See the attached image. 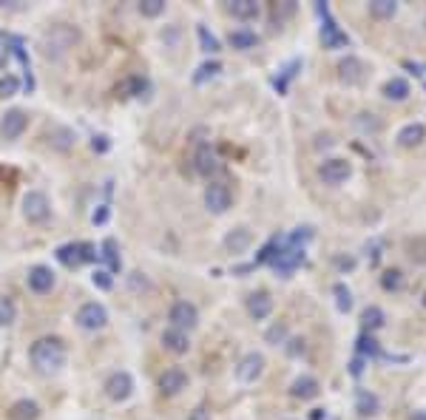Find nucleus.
<instances>
[{
  "instance_id": "473e14b6",
  "label": "nucleus",
  "mask_w": 426,
  "mask_h": 420,
  "mask_svg": "<svg viewBox=\"0 0 426 420\" xmlns=\"http://www.w3.org/2000/svg\"><path fill=\"white\" fill-rule=\"evenodd\" d=\"M370 12H373L375 17H392V14L398 12V3H395V0H373V3H370Z\"/></svg>"
},
{
  "instance_id": "f257e3e1",
  "label": "nucleus",
  "mask_w": 426,
  "mask_h": 420,
  "mask_svg": "<svg viewBox=\"0 0 426 420\" xmlns=\"http://www.w3.org/2000/svg\"><path fill=\"white\" fill-rule=\"evenodd\" d=\"M29 358H32L34 369H40V372H57V369L66 364V343L60 338H54V335H46V338L32 343Z\"/></svg>"
},
{
  "instance_id": "e433bc0d",
  "label": "nucleus",
  "mask_w": 426,
  "mask_h": 420,
  "mask_svg": "<svg viewBox=\"0 0 426 420\" xmlns=\"http://www.w3.org/2000/svg\"><path fill=\"white\" fill-rule=\"evenodd\" d=\"M71 140H74V133L68 131V128H57V131H51V145L54 148H60V150H66L68 145H71Z\"/></svg>"
},
{
  "instance_id": "37998d69",
  "label": "nucleus",
  "mask_w": 426,
  "mask_h": 420,
  "mask_svg": "<svg viewBox=\"0 0 426 420\" xmlns=\"http://www.w3.org/2000/svg\"><path fill=\"white\" fill-rule=\"evenodd\" d=\"M293 3H284V6H276L273 9V17H276V21H281V17H287V14H293Z\"/></svg>"
},
{
  "instance_id": "f8f14e48",
  "label": "nucleus",
  "mask_w": 426,
  "mask_h": 420,
  "mask_svg": "<svg viewBox=\"0 0 426 420\" xmlns=\"http://www.w3.org/2000/svg\"><path fill=\"white\" fill-rule=\"evenodd\" d=\"M105 392H108L111 400H128L131 392H134V378L128 372H114L105 380Z\"/></svg>"
},
{
  "instance_id": "393cba45",
  "label": "nucleus",
  "mask_w": 426,
  "mask_h": 420,
  "mask_svg": "<svg viewBox=\"0 0 426 420\" xmlns=\"http://www.w3.org/2000/svg\"><path fill=\"white\" fill-rule=\"evenodd\" d=\"M256 43H259V37H256L253 31H247V29H239V31H234V34H230V46H234V49H239V51L256 49Z\"/></svg>"
},
{
  "instance_id": "a878e982",
  "label": "nucleus",
  "mask_w": 426,
  "mask_h": 420,
  "mask_svg": "<svg viewBox=\"0 0 426 420\" xmlns=\"http://www.w3.org/2000/svg\"><path fill=\"white\" fill-rule=\"evenodd\" d=\"M384 94H386V100H406L410 97V83L401 80V77H392L384 86Z\"/></svg>"
},
{
  "instance_id": "de8ad7c7",
  "label": "nucleus",
  "mask_w": 426,
  "mask_h": 420,
  "mask_svg": "<svg viewBox=\"0 0 426 420\" xmlns=\"http://www.w3.org/2000/svg\"><path fill=\"white\" fill-rule=\"evenodd\" d=\"M190 420H210V417H208V412L197 409V412H193V415H190Z\"/></svg>"
},
{
  "instance_id": "dca6fc26",
  "label": "nucleus",
  "mask_w": 426,
  "mask_h": 420,
  "mask_svg": "<svg viewBox=\"0 0 426 420\" xmlns=\"http://www.w3.org/2000/svg\"><path fill=\"white\" fill-rule=\"evenodd\" d=\"M188 386V375L182 372V369H165L162 375H160V389L165 392V395H177V392H182Z\"/></svg>"
},
{
  "instance_id": "ea45409f",
  "label": "nucleus",
  "mask_w": 426,
  "mask_h": 420,
  "mask_svg": "<svg viewBox=\"0 0 426 420\" xmlns=\"http://www.w3.org/2000/svg\"><path fill=\"white\" fill-rule=\"evenodd\" d=\"M284 338H287V327H284V324H276V327L267 330V343H273V347H279Z\"/></svg>"
},
{
  "instance_id": "f03ea898",
  "label": "nucleus",
  "mask_w": 426,
  "mask_h": 420,
  "mask_svg": "<svg viewBox=\"0 0 426 420\" xmlns=\"http://www.w3.org/2000/svg\"><path fill=\"white\" fill-rule=\"evenodd\" d=\"M77 43V29L71 26H54L51 31H46L43 37V54L49 57V60H60V57L68 54V49H74Z\"/></svg>"
},
{
  "instance_id": "79ce46f5",
  "label": "nucleus",
  "mask_w": 426,
  "mask_h": 420,
  "mask_svg": "<svg viewBox=\"0 0 426 420\" xmlns=\"http://www.w3.org/2000/svg\"><path fill=\"white\" fill-rule=\"evenodd\" d=\"M91 222H94V224H105V222H108V205H100V207H97L94 216H91Z\"/></svg>"
},
{
  "instance_id": "a18cd8bd",
  "label": "nucleus",
  "mask_w": 426,
  "mask_h": 420,
  "mask_svg": "<svg viewBox=\"0 0 426 420\" xmlns=\"http://www.w3.org/2000/svg\"><path fill=\"white\" fill-rule=\"evenodd\" d=\"M361 372H364V358H355L353 364H350V375H353V378H358Z\"/></svg>"
},
{
  "instance_id": "c9c22d12",
  "label": "nucleus",
  "mask_w": 426,
  "mask_h": 420,
  "mask_svg": "<svg viewBox=\"0 0 426 420\" xmlns=\"http://www.w3.org/2000/svg\"><path fill=\"white\" fill-rule=\"evenodd\" d=\"M17 88H21V80H17L14 74H6V77H0V100L14 97Z\"/></svg>"
},
{
  "instance_id": "1a4fd4ad",
  "label": "nucleus",
  "mask_w": 426,
  "mask_h": 420,
  "mask_svg": "<svg viewBox=\"0 0 426 420\" xmlns=\"http://www.w3.org/2000/svg\"><path fill=\"white\" fill-rule=\"evenodd\" d=\"M26 125H29L26 114L21 108H12V111L3 114V120H0V137H3V140H17L26 131Z\"/></svg>"
},
{
  "instance_id": "a19ab883",
  "label": "nucleus",
  "mask_w": 426,
  "mask_h": 420,
  "mask_svg": "<svg viewBox=\"0 0 426 420\" xmlns=\"http://www.w3.org/2000/svg\"><path fill=\"white\" fill-rule=\"evenodd\" d=\"M91 281H94V287H100V290H111V273L108 270H97L94 276H91Z\"/></svg>"
},
{
  "instance_id": "9d476101",
  "label": "nucleus",
  "mask_w": 426,
  "mask_h": 420,
  "mask_svg": "<svg viewBox=\"0 0 426 420\" xmlns=\"http://www.w3.org/2000/svg\"><path fill=\"white\" fill-rule=\"evenodd\" d=\"M262 372H264V358L259 352H247L236 367V378L242 380V384H253Z\"/></svg>"
},
{
  "instance_id": "20e7f679",
  "label": "nucleus",
  "mask_w": 426,
  "mask_h": 420,
  "mask_svg": "<svg viewBox=\"0 0 426 420\" xmlns=\"http://www.w3.org/2000/svg\"><path fill=\"white\" fill-rule=\"evenodd\" d=\"M97 253H94V247L86 244V241H71V244H63V247H57V261L66 264V267H80L86 261H94Z\"/></svg>"
},
{
  "instance_id": "09e8293b",
  "label": "nucleus",
  "mask_w": 426,
  "mask_h": 420,
  "mask_svg": "<svg viewBox=\"0 0 426 420\" xmlns=\"http://www.w3.org/2000/svg\"><path fill=\"white\" fill-rule=\"evenodd\" d=\"M310 417H313V420H321V417H324V409H316V412L310 415Z\"/></svg>"
},
{
  "instance_id": "412c9836",
  "label": "nucleus",
  "mask_w": 426,
  "mask_h": 420,
  "mask_svg": "<svg viewBox=\"0 0 426 420\" xmlns=\"http://www.w3.org/2000/svg\"><path fill=\"white\" fill-rule=\"evenodd\" d=\"M227 12L239 21H253V17H259V3L256 0H234V3H227Z\"/></svg>"
},
{
  "instance_id": "cd10ccee",
  "label": "nucleus",
  "mask_w": 426,
  "mask_h": 420,
  "mask_svg": "<svg viewBox=\"0 0 426 420\" xmlns=\"http://www.w3.org/2000/svg\"><path fill=\"white\" fill-rule=\"evenodd\" d=\"M219 71H222V63H216V60H213V63H202V66L197 68V74H193V83L202 86V83H208V80L216 77Z\"/></svg>"
},
{
  "instance_id": "3c124183",
  "label": "nucleus",
  "mask_w": 426,
  "mask_h": 420,
  "mask_svg": "<svg viewBox=\"0 0 426 420\" xmlns=\"http://www.w3.org/2000/svg\"><path fill=\"white\" fill-rule=\"evenodd\" d=\"M412 420H426V412H415V417Z\"/></svg>"
},
{
  "instance_id": "f704fd0d",
  "label": "nucleus",
  "mask_w": 426,
  "mask_h": 420,
  "mask_svg": "<svg viewBox=\"0 0 426 420\" xmlns=\"http://www.w3.org/2000/svg\"><path fill=\"white\" fill-rule=\"evenodd\" d=\"M148 88V83L142 80V77H128L123 86H120V91L123 94H128V97H140V94Z\"/></svg>"
},
{
  "instance_id": "4c0bfd02",
  "label": "nucleus",
  "mask_w": 426,
  "mask_h": 420,
  "mask_svg": "<svg viewBox=\"0 0 426 420\" xmlns=\"http://www.w3.org/2000/svg\"><path fill=\"white\" fill-rule=\"evenodd\" d=\"M140 12H142V17H160L165 12V0H142Z\"/></svg>"
},
{
  "instance_id": "72a5a7b5",
  "label": "nucleus",
  "mask_w": 426,
  "mask_h": 420,
  "mask_svg": "<svg viewBox=\"0 0 426 420\" xmlns=\"http://www.w3.org/2000/svg\"><path fill=\"white\" fill-rule=\"evenodd\" d=\"M401 284H403L401 270H386V273L381 276V287H384L386 293H395V290H401Z\"/></svg>"
},
{
  "instance_id": "a211bd4d",
  "label": "nucleus",
  "mask_w": 426,
  "mask_h": 420,
  "mask_svg": "<svg viewBox=\"0 0 426 420\" xmlns=\"http://www.w3.org/2000/svg\"><path fill=\"white\" fill-rule=\"evenodd\" d=\"M290 395L299 397V400H313L318 395V380L310 378V375H301L293 380V386H290Z\"/></svg>"
},
{
  "instance_id": "0eeeda50",
  "label": "nucleus",
  "mask_w": 426,
  "mask_h": 420,
  "mask_svg": "<svg viewBox=\"0 0 426 420\" xmlns=\"http://www.w3.org/2000/svg\"><path fill=\"white\" fill-rule=\"evenodd\" d=\"M168 321H171V327L173 330H190V327H197V321H199V313H197V307H193L190 301H177L171 307V313H168Z\"/></svg>"
},
{
  "instance_id": "2eb2a0df",
  "label": "nucleus",
  "mask_w": 426,
  "mask_h": 420,
  "mask_svg": "<svg viewBox=\"0 0 426 420\" xmlns=\"http://www.w3.org/2000/svg\"><path fill=\"white\" fill-rule=\"evenodd\" d=\"M162 347L168 350V352H173V355H185L188 350H190V341H188V332H182V330H165L162 332Z\"/></svg>"
},
{
  "instance_id": "ddd939ff",
  "label": "nucleus",
  "mask_w": 426,
  "mask_h": 420,
  "mask_svg": "<svg viewBox=\"0 0 426 420\" xmlns=\"http://www.w3.org/2000/svg\"><path fill=\"white\" fill-rule=\"evenodd\" d=\"M193 168H197V174H202V176L216 174V170L222 168L219 165V154L210 145H199L197 154H193Z\"/></svg>"
},
{
  "instance_id": "aec40b11",
  "label": "nucleus",
  "mask_w": 426,
  "mask_h": 420,
  "mask_svg": "<svg viewBox=\"0 0 426 420\" xmlns=\"http://www.w3.org/2000/svg\"><path fill=\"white\" fill-rule=\"evenodd\" d=\"M361 60H355V57H347V60L338 63V77L347 83V86H353V83H361Z\"/></svg>"
},
{
  "instance_id": "7c9ffc66",
  "label": "nucleus",
  "mask_w": 426,
  "mask_h": 420,
  "mask_svg": "<svg viewBox=\"0 0 426 420\" xmlns=\"http://www.w3.org/2000/svg\"><path fill=\"white\" fill-rule=\"evenodd\" d=\"M361 321H364L366 330H378V327H384V310L381 307H366Z\"/></svg>"
},
{
  "instance_id": "5701e85b",
  "label": "nucleus",
  "mask_w": 426,
  "mask_h": 420,
  "mask_svg": "<svg viewBox=\"0 0 426 420\" xmlns=\"http://www.w3.org/2000/svg\"><path fill=\"white\" fill-rule=\"evenodd\" d=\"M9 417L12 420H37L40 417V406L34 400H17V404L9 409Z\"/></svg>"
},
{
  "instance_id": "c03bdc74",
  "label": "nucleus",
  "mask_w": 426,
  "mask_h": 420,
  "mask_svg": "<svg viewBox=\"0 0 426 420\" xmlns=\"http://www.w3.org/2000/svg\"><path fill=\"white\" fill-rule=\"evenodd\" d=\"M91 148H94V150H100V154H105V150H108V137H94Z\"/></svg>"
},
{
  "instance_id": "6e6552de",
  "label": "nucleus",
  "mask_w": 426,
  "mask_h": 420,
  "mask_svg": "<svg viewBox=\"0 0 426 420\" xmlns=\"http://www.w3.org/2000/svg\"><path fill=\"white\" fill-rule=\"evenodd\" d=\"M205 205L210 213H225L230 207V187L225 182H210L205 187Z\"/></svg>"
},
{
  "instance_id": "bb28decb",
  "label": "nucleus",
  "mask_w": 426,
  "mask_h": 420,
  "mask_svg": "<svg viewBox=\"0 0 426 420\" xmlns=\"http://www.w3.org/2000/svg\"><path fill=\"white\" fill-rule=\"evenodd\" d=\"M103 259H105V264H108V270L111 273H117L120 270V256H117V241L114 239H105L103 241V253H100Z\"/></svg>"
},
{
  "instance_id": "f3484780",
  "label": "nucleus",
  "mask_w": 426,
  "mask_h": 420,
  "mask_svg": "<svg viewBox=\"0 0 426 420\" xmlns=\"http://www.w3.org/2000/svg\"><path fill=\"white\" fill-rule=\"evenodd\" d=\"M247 313L253 315L256 321L267 318L270 313H273V298H270V293H253L247 298Z\"/></svg>"
},
{
  "instance_id": "2f4dec72",
  "label": "nucleus",
  "mask_w": 426,
  "mask_h": 420,
  "mask_svg": "<svg viewBox=\"0 0 426 420\" xmlns=\"http://www.w3.org/2000/svg\"><path fill=\"white\" fill-rule=\"evenodd\" d=\"M358 355H364V358H375V355H381V347H378V341L373 338V335H361L358 338Z\"/></svg>"
},
{
  "instance_id": "c85d7f7f",
  "label": "nucleus",
  "mask_w": 426,
  "mask_h": 420,
  "mask_svg": "<svg viewBox=\"0 0 426 420\" xmlns=\"http://www.w3.org/2000/svg\"><path fill=\"white\" fill-rule=\"evenodd\" d=\"M14 318H17L14 301L6 298V296H0V327H9V324H14Z\"/></svg>"
},
{
  "instance_id": "603ef678",
  "label": "nucleus",
  "mask_w": 426,
  "mask_h": 420,
  "mask_svg": "<svg viewBox=\"0 0 426 420\" xmlns=\"http://www.w3.org/2000/svg\"><path fill=\"white\" fill-rule=\"evenodd\" d=\"M423 307H426V296H423Z\"/></svg>"
},
{
  "instance_id": "4be33fe9",
  "label": "nucleus",
  "mask_w": 426,
  "mask_h": 420,
  "mask_svg": "<svg viewBox=\"0 0 426 420\" xmlns=\"http://www.w3.org/2000/svg\"><path fill=\"white\" fill-rule=\"evenodd\" d=\"M378 395H373V392H366V389H358V395H355V409H358V415L361 417H373L375 412H378Z\"/></svg>"
},
{
  "instance_id": "c756f323",
  "label": "nucleus",
  "mask_w": 426,
  "mask_h": 420,
  "mask_svg": "<svg viewBox=\"0 0 426 420\" xmlns=\"http://www.w3.org/2000/svg\"><path fill=\"white\" fill-rule=\"evenodd\" d=\"M336 307L341 310V313H350V307H353V293H350V287L347 284H336Z\"/></svg>"
},
{
  "instance_id": "6ab92c4d",
  "label": "nucleus",
  "mask_w": 426,
  "mask_h": 420,
  "mask_svg": "<svg viewBox=\"0 0 426 420\" xmlns=\"http://www.w3.org/2000/svg\"><path fill=\"white\" fill-rule=\"evenodd\" d=\"M423 137H426V128H423L421 122H410V125H403V128H401L398 142H401L403 148H415V145L423 142Z\"/></svg>"
},
{
  "instance_id": "39448f33",
  "label": "nucleus",
  "mask_w": 426,
  "mask_h": 420,
  "mask_svg": "<svg viewBox=\"0 0 426 420\" xmlns=\"http://www.w3.org/2000/svg\"><path fill=\"white\" fill-rule=\"evenodd\" d=\"M51 213V205H49V196L40 194V190H29L23 196V216L32 222V224H40L46 222Z\"/></svg>"
},
{
  "instance_id": "49530a36",
  "label": "nucleus",
  "mask_w": 426,
  "mask_h": 420,
  "mask_svg": "<svg viewBox=\"0 0 426 420\" xmlns=\"http://www.w3.org/2000/svg\"><path fill=\"white\" fill-rule=\"evenodd\" d=\"M293 347H290V355H299V352H304V341H290Z\"/></svg>"
},
{
  "instance_id": "4468645a",
  "label": "nucleus",
  "mask_w": 426,
  "mask_h": 420,
  "mask_svg": "<svg viewBox=\"0 0 426 420\" xmlns=\"http://www.w3.org/2000/svg\"><path fill=\"white\" fill-rule=\"evenodd\" d=\"M26 281H29V290H34V293H49V290L54 287V273L49 270V267L37 264V267H32V270H29Z\"/></svg>"
},
{
  "instance_id": "58836bf2",
  "label": "nucleus",
  "mask_w": 426,
  "mask_h": 420,
  "mask_svg": "<svg viewBox=\"0 0 426 420\" xmlns=\"http://www.w3.org/2000/svg\"><path fill=\"white\" fill-rule=\"evenodd\" d=\"M197 34H199V43H202V49H205V51H210V54H216V51H219V40H216V37H213L205 26H199V29H197Z\"/></svg>"
},
{
  "instance_id": "9b49d317",
  "label": "nucleus",
  "mask_w": 426,
  "mask_h": 420,
  "mask_svg": "<svg viewBox=\"0 0 426 420\" xmlns=\"http://www.w3.org/2000/svg\"><path fill=\"white\" fill-rule=\"evenodd\" d=\"M318 174H321V179H324L327 185H341V182L350 179L353 168H350V162H347V159H327V162L321 165Z\"/></svg>"
},
{
  "instance_id": "7ed1b4c3",
  "label": "nucleus",
  "mask_w": 426,
  "mask_h": 420,
  "mask_svg": "<svg viewBox=\"0 0 426 420\" xmlns=\"http://www.w3.org/2000/svg\"><path fill=\"white\" fill-rule=\"evenodd\" d=\"M316 12L324 17V23H321V40H324L327 49H341V46L350 43V37H347L338 29V23L330 17V9H327V3H316Z\"/></svg>"
},
{
  "instance_id": "423d86ee",
  "label": "nucleus",
  "mask_w": 426,
  "mask_h": 420,
  "mask_svg": "<svg viewBox=\"0 0 426 420\" xmlns=\"http://www.w3.org/2000/svg\"><path fill=\"white\" fill-rule=\"evenodd\" d=\"M77 324H80L83 330H103L108 324V313H105L103 304L88 301V304H83V307L77 310Z\"/></svg>"
},
{
  "instance_id": "b1692460",
  "label": "nucleus",
  "mask_w": 426,
  "mask_h": 420,
  "mask_svg": "<svg viewBox=\"0 0 426 420\" xmlns=\"http://www.w3.org/2000/svg\"><path fill=\"white\" fill-rule=\"evenodd\" d=\"M250 241H253V236H250L247 227H236V231L225 239V244H227L230 253H245L247 247H250Z\"/></svg>"
},
{
  "instance_id": "8fccbe9b",
  "label": "nucleus",
  "mask_w": 426,
  "mask_h": 420,
  "mask_svg": "<svg viewBox=\"0 0 426 420\" xmlns=\"http://www.w3.org/2000/svg\"><path fill=\"white\" fill-rule=\"evenodd\" d=\"M0 68H6V51H0Z\"/></svg>"
}]
</instances>
